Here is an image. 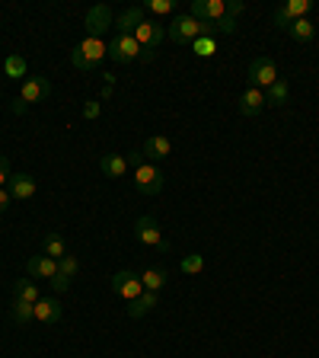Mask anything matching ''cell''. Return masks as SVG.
Here are the masks:
<instances>
[{
	"label": "cell",
	"mask_w": 319,
	"mask_h": 358,
	"mask_svg": "<svg viewBox=\"0 0 319 358\" xmlns=\"http://www.w3.org/2000/svg\"><path fill=\"white\" fill-rule=\"evenodd\" d=\"M3 74L10 77V80H26L29 77V64H26V58L20 52L7 54V61H3Z\"/></svg>",
	"instance_id": "44dd1931"
},
{
	"label": "cell",
	"mask_w": 319,
	"mask_h": 358,
	"mask_svg": "<svg viewBox=\"0 0 319 358\" xmlns=\"http://www.w3.org/2000/svg\"><path fill=\"white\" fill-rule=\"evenodd\" d=\"M288 36L294 38V42H300V45H306V42H313V36H316V26L304 16V20H294V23L288 26Z\"/></svg>",
	"instance_id": "cb8c5ba5"
},
{
	"label": "cell",
	"mask_w": 319,
	"mask_h": 358,
	"mask_svg": "<svg viewBox=\"0 0 319 358\" xmlns=\"http://www.w3.org/2000/svg\"><path fill=\"white\" fill-rule=\"evenodd\" d=\"M26 272H29L32 282H36V278H48V282H52L54 275H58V260H48L45 253H42V256H29V260H26Z\"/></svg>",
	"instance_id": "9a60e30c"
},
{
	"label": "cell",
	"mask_w": 319,
	"mask_h": 358,
	"mask_svg": "<svg viewBox=\"0 0 319 358\" xmlns=\"http://www.w3.org/2000/svg\"><path fill=\"white\" fill-rule=\"evenodd\" d=\"M10 205H13V195H10V192H7V189H0V214L7 211V208H10Z\"/></svg>",
	"instance_id": "8d00e7d4"
},
{
	"label": "cell",
	"mask_w": 319,
	"mask_h": 358,
	"mask_svg": "<svg viewBox=\"0 0 319 358\" xmlns=\"http://www.w3.org/2000/svg\"><path fill=\"white\" fill-rule=\"evenodd\" d=\"M189 16H195L201 23H217L227 16V0H195L189 7Z\"/></svg>",
	"instance_id": "7c38bea8"
},
{
	"label": "cell",
	"mask_w": 319,
	"mask_h": 358,
	"mask_svg": "<svg viewBox=\"0 0 319 358\" xmlns=\"http://www.w3.org/2000/svg\"><path fill=\"white\" fill-rule=\"evenodd\" d=\"M32 311H36V320L38 323H48V327L61 320V313H64L61 304H58V297H38Z\"/></svg>",
	"instance_id": "ac0fdd59"
},
{
	"label": "cell",
	"mask_w": 319,
	"mask_h": 358,
	"mask_svg": "<svg viewBox=\"0 0 319 358\" xmlns=\"http://www.w3.org/2000/svg\"><path fill=\"white\" fill-rule=\"evenodd\" d=\"M179 269H182L185 275H198L201 269H205V256H201V253H189V256L179 262Z\"/></svg>",
	"instance_id": "f1b7e54d"
},
{
	"label": "cell",
	"mask_w": 319,
	"mask_h": 358,
	"mask_svg": "<svg viewBox=\"0 0 319 358\" xmlns=\"http://www.w3.org/2000/svg\"><path fill=\"white\" fill-rule=\"evenodd\" d=\"M36 304H26V301H13V307H10V317H13V323H20V327H26V323L36 320V311H32Z\"/></svg>",
	"instance_id": "4316f807"
},
{
	"label": "cell",
	"mask_w": 319,
	"mask_h": 358,
	"mask_svg": "<svg viewBox=\"0 0 319 358\" xmlns=\"http://www.w3.org/2000/svg\"><path fill=\"white\" fill-rule=\"evenodd\" d=\"M198 36H217V32H214V23H201L195 16L182 13L166 26V38L176 42V45H192Z\"/></svg>",
	"instance_id": "7a4b0ae2"
},
{
	"label": "cell",
	"mask_w": 319,
	"mask_h": 358,
	"mask_svg": "<svg viewBox=\"0 0 319 358\" xmlns=\"http://www.w3.org/2000/svg\"><path fill=\"white\" fill-rule=\"evenodd\" d=\"M70 282H74V278H68V275H61V272H58V275H54V278H52V288L58 291V294H61V291H68V288H70Z\"/></svg>",
	"instance_id": "e575fe53"
},
{
	"label": "cell",
	"mask_w": 319,
	"mask_h": 358,
	"mask_svg": "<svg viewBox=\"0 0 319 358\" xmlns=\"http://www.w3.org/2000/svg\"><path fill=\"white\" fill-rule=\"evenodd\" d=\"M306 13H310V0H288V3H281V7L274 10L272 20L278 29H288L294 20H304Z\"/></svg>",
	"instance_id": "8fae6325"
},
{
	"label": "cell",
	"mask_w": 319,
	"mask_h": 358,
	"mask_svg": "<svg viewBox=\"0 0 319 358\" xmlns=\"http://www.w3.org/2000/svg\"><path fill=\"white\" fill-rule=\"evenodd\" d=\"M189 48L198 54V58H211V54L217 52V38H214V36H198Z\"/></svg>",
	"instance_id": "83f0119b"
},
{
	"label": "cell",
	"mask_w": 319,
	"mask_h": 358,
	"mask_svg": "<svg viewBox=\"0 0 319 358\" xmlns=\"http://www.w3.org/2000/svg\"><path fill=\"white\" fill-rule=\"evenodd\" d=\"M48 96H52V80H48V77H26L23 90H20V96H16V103H13V112L23 115L29 103H42V99H48Z\"/></svg>",
	"instance_id": "5b68a950"
},
{
	"label": "cell",
	"mask_w": 319,
	"mask_h": 358,
	"mask_svg": "<svg viewBox=\"0 0 319 358\" xmlns=\"http://www.w3.org/2000/svg\"><path fill=\"white\" fill-rule=\"evenodd\" d=\"M141 23H144V7H128V10H122V13L115 16V29H118V36H134Z\"/></svg>",
	"instance_id": "e0dca14e"
},
{
	"label": "cell",
	"mask_w": 319,
	"mask_h": 358,
	"mask_svg": "<svg viewBox=\"0 0 319 358\" xmlns=\"http://www.w3.org/2000/svg\"><path fill=\"white\" fill-rule=\"evenodd\" d=\"M166 282H169L166 269L150 266V269H144V272H141V285H144V291H157V294H160V288H163Z\"/></svg>",
	"instance_id": "7402d4cb"
},
{
	"label": "cell",
	"mask_w": 319,
	"mask_h": 358,
	"mask_svg": "<svg viewBox=\"0 0 319 358\" xmlns=\"http://www.w3.org/2000/svg\"><path fill=\"white\" fill-rule=\"evenodd\" d=\"M99 112H102V106H99V99H90V103H84V119H90V122H96Z\"/></svg>",
	"instance_id": "1f68e13d"
},
{
	"label": "cell",
	"mask_w": 319,
	"mask_h": 358,
	"mask_svg": "<svg viewBox=\"0 0 319 358\" xmlns=\"http://www.w3.org/2000/svg\"><path fill=\"white\" fill-rule=\"evenodd\" d=\"M99 170H102L109 179H125L131 167H128V161H125V154H102Z\"/></svg>",
	"instance_id": "d6986e66"
},
{
	"label": "cell",
	"mask_w": 319,
	"mask_h": 358,
	"mask_svg": "<svg viewBox=\"0 0 319 358\" xmlns=\"http://www.w3.org/2000/svg\"><path fill=\"white\" fill-rule=\"evenodd\" d=\"M147 10H150V13H157V16H166V13H173V10H176V3H173V0H150V3H147Z\"/></svg>",
	"instance_id": "4dcf8cb0"
},
{
	"label": "cell",
	"mask_w": 319,
	"mask_h": 358,
	"mask_svg": "<svg viewBox=\"0 0 319 358\" xmlns=\"http://www.w3.org/2000/svg\"><path fill=\"white\" fill-rule=\"evenodd\" d=\"M246 80H249V87H256V90L265 93L268 87L278 80V64H274V58H268V54H258V58H252L249 70H246Z\"/></svg>",
	"instance_id": "8992f818"
},
{
	"label": "cell",
	"mask_w": 319,
	"mask_h": 358,
	"mask_svg": "<svg viewBox=\"0 0 319 358\" xmlns=\"http://www.w3.org/2000/svg\"><path fill=\"white\" fill-rule=\"evenodd\" d=\"M77 269H80V262H77V256H61V260H58V272H61V275H68V278H74V275H77Z\"/></svg>",
	"instance_id": "f546056e"
},
{
	"label": "cell",
	"mask_w": 319,
	"mask_h": 358,
	"mask_svg": "<svg viewBox=\"0 0 319 358\" xmlns=\"http://www.w3.org/2000/svg\"><path fill=\"white\" fill-rule=\"evenodd\" d=\"M141 154H144V161H150V163L166 161L169 154H173V141H169L166 135H153V137H147V141H144Z\"/></svg>",
	"instance_id": "5bb4252c"
},
{
	"label": "cell",
	"mask_w": 319,
	"mask_h": 358,
	"mask_svg": "<svg viewBox=\"0 0 319 358\" xmlns=\"http://www.w3.org/2000/svg\"><path fill=\"white\" fill-rule=\"evenodd\" d=\"M36 179H32L29 173H13L10 176V183H7V192L13 195V202H26V198L36 195Z\"/></svg>",
	"instance_id": "2e32d148"
},
{
	"label": "cell",
	"mask_w": 319,
	"mask_h": 358,
	"mask_svg": "<svg viewBox=\"0 0 319 358\" xmlns=\"http://www.w3.org/2000/svg\"><path fill=\"white\" fill-rule=\"evenodd\" d=\"M125 161H128V167H134V189L141 192V195H160V192H163L166 176H163V170H160L157 163L144 161L141 151L125 154Z\"/></svg>",
	"instance_id": "6da1fadb"
},
{
	"label": "cell",
	"mask_w": 319,
	"mask_h": 358,
	"mask_svg": "<svg viewBox=\"0 0 319 358\" xmlns=\"http://www.w3.org/2000/svg\"><path fill=\"white\" fill-rule=\"evenodd\" d=\"M10 176H13V170H10V161L3 157V154H0V189H7Z\"/></svg>",
	"instance_id": "d6a6232c"
},
{
	"label": "cell",
	"mask_w": 319,
	"mask_h": 358,
	"mask_svg": "<svg viewBox=\"0 0 319 358\" xmlns=\"http://www.w3.org/2000/svg\"><path fill=\"white\" fill-rule=\"evenodd\" d=\"M134 237L144 246H153V250H160V253H169V240H163V230H160V224L153 221V218H147V214L134 221Z\"/></svg>",
	"instance_id": "52a82bcc"
},
{
	"label": "cell",
	"mask_w": 319,
	"mask_h": 358,
	"mask_svg": "<svg viewBox=\"0 0 319 358\" xmlns=\"http://www.w3.org/2000/svg\"><path fill=\"white\" fill-rule=\"evenodd\" d=\"M106 58H109V45L102 38H90V36H86L84 42H77L74 52H70V64H74L77 70H96Z\"/></svg>",
	"instance_id": "3957f363"
},
{
	"label": "cell",
	"mask_w": 319,
	"mask_h": 358,
	"mask_svg": "<svg viewBox=\"0 0 319 358\" xmlns=\"http://www.w3.org/2000/svg\"><path fill=\"white\" fill-rule=\"evenodd\" d=\"M288 99H290V87H288V80L278 77V80L265 90V103L268 106H288Z\"/></svg>",
	"instance_id": "d4e9b609"
},
{
	"label": "cell",
	"mask_w": 319,
	"mask_h": 358,
	"mask_svg": "<svg viewBox=\"0 0 319 358\" xmlns=\"http://www.w3.org/2000/svg\"><path fill=\"white\" fill-rule=\"evenodd\" d=\"M109 285H112V291H115V294H118V297H125L128 304H131V301H134V297H141V294H144V285H141V275H134V272H115V275H112V282H109Z\"/></svg>",
	"instance_id": "30bf717a"
},
{
	"label": "cell",
	"mask_w": 319,
	"mask_h": 358,
	"mask_svg": "<svg viewBox=\"0 0 319 358\" xmlns=\"http://www.w3.org/2000/svg\"><path fill=\"white\" fill-rule=\"evenodd\" d=\"M86 36L90 38H102V32H109V26H115V13L112 7H106V3H93L90 10H86Z\"/></svg>",
	"instance_id": "ba28073f"
},
{
	"label": "cell",
	"mask_w": 319,
	"mask_h": 358,
	"mask_svg": "<svg viewBox=\"0 0 319 358\" xmlns=\"http://www.w3.org/2000/svg\"><path fill=\"white\" fill-rule=\"evenodd\" d=\"M265 93L256 90V87H246L243 93H240V99H236V112L246 115V119H252V115H258L262 109H265Z\"/></svg>",
	"instance_id": "4fadbf2b"
},
{
	"label": "cell",
	"mask_w": 319,
	"mask_h": 358,
	"mask_svg": "<svg viewBox=\"0 0 319 358\" xmlns=\"http://www.w3.org/2000/svg\"><path fill=\"white\" fill-rule=\"evenodd\" d=\"M214 32H217V36H221V32H236V20H233V16L217 20V23H214Z\"/></svg>",
	"instance_id": "836d02e7"
},
{
	"label": "cell",
	"mask_w": 319,
	"mask_h": 358,
	"mask_svg": "<svg viewBox=\"0 0 319 358\" xmlns=\"http://www.w3.org/2000/svg\"><path fill=\"white\" fill-rule=\"evenodd\" d=\"M240 13H246V3H243V0H230V3H227V16H233V20H236Z\"/></svg>",
	"instance_id": "d590c367"
},
{
	"label": "cell",
	"mask_w": 319,
	"mask_h": 358,
	"mask_svg": "<svg viewBox=\"0 0 319 358\" xmlns=\"http://www.w3.org/2000/svg\"><path fill=\"white\" fill-rule=\"evenodd\" d=\"M38 288H36V282L32 278H20V282L13 285V301H26V304H36L38 301Z\"/></svg>",
	"instance_id": "484cf974"
},
{
	"label": "cell",
	"mask_w": 319,
	"mask_h": 358,
	"mask_svg": "<svg viewBox=\"0 0 319 358\" xmlns=\"http://www.w3.org/2000/svg\"><path fill=\"white\" fill-rule=\"evenodd\" d=\"M42 253H45L48 260H61L68 256V244H64L61 234H45L42 237Z\"/></svg>",
	"instance_id": "603a6c76"
},
{
	"label": "cell",
	"mask_w": 319,
	"mask_h": 358,
	"mask_svg": "<svg viewBox=\"0 0 319 358\" xmlns=\"http://www.w3.org/2000/svg\"><path fill=\"white\" fill-rule=\"evenodd\" d=\"M134 38H137V45H141V61H153L160 52V42L166 38V26L153 23V20H144V23L137 26Z\"/></svg>",
	"instance_id": "277c9868"
},
{
	"label": "cell",
	"mask_w": 319,
	"mask_h": 358,
	"mask_svg": "<svg viewBox=\"0 0 319 358\" xmlns=\"http://www.w3.org/2000/svg\"><path fill=\"white\" fill-rule=\"evenodd\" d=\"M109 58H112L115 64H128V61H134V58H141L137 38L134 36H118V32H115L112 42H109Z\"/></svg>",
	"instance_id": "9c48e42d"
},
{
	"label": "cell",
	"mask_w": 319,
	"mask_h": 358,
	"mask_svg": "<svg viewBox=\"0 0 319 358\" xmlns=\"http://www.w3.org/2000/svg\"><path fill=\"white\" fill-rule=\"evenodd\" d=\"M157 307V291H144L141 297H134L128 307V317L131 320H141V317H147V313Z\"/></svg>",
	"instance_id": "ffe728a7"
}]
</instances>
